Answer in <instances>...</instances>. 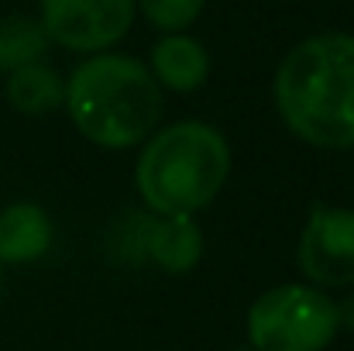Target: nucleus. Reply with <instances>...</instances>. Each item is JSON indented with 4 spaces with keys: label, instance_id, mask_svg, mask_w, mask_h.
Returning <instances> with one entry per match:
<instances>
[{
    "label": "nucleus",
    "instance_id": "39448f33",
    "mask_svg": "<svg viewBox=\"0 0 354 351\" xmlns=\"http://www.w3.org/2000/svg\"><path fill=\"white\" fill-rule=\"evenodd\" d=\"M134 10V0H41L38 21L48 42L80 55H97L131 31Z\"/></svg>",
    "mask_w": 354,
    "mask_h": 351
},
{
    "label": "nucleus",
    "instance_id": "0eeeda50",
    "mask_svg": "<svg viewBox=\"0 0 354 351\" xmlns=\"http://www.w3.org/2000/svg\"><path fill=\"white\" fill-rule=\"evenodd\" d=\"M148 73L155 76L158 87L172 93H193L210 80V52L203 48V42H196L186 31L162 35L151 45Z\"/></svg>",
    "mask_w": 354,
    "mask_h": 351
},
{
    "label": "nucleus",
    "instance_id": "f8f14e48",
    "mask_svg": "<svg viewBox=\"0 0 354 351\" xmlns=\"http://www.w3.org/2000/svg\"><path fill=\"white\" fill-rule=\"evenodd\" d=\"M134 3L145 14V21L165 35L186 31L207 7V0H134Z\"/></svg>",
    "mask_w": 354,
    "mask_h": 351
},
{
    "label": "nucleus",
    "instance_id": "1a4fd4ad",
    "mask_svg": "<svg viewBox=\"0 0 354 351\" xmlns=\"http://www.w3.org/2000/svg\"><path fill=\"white\" fill-rule=\"evenodd\" d=\"M52 244V221L38 204H10L0 210V265L38 262Z\"/></svg>",
    "mask_w": 354,
    "mask_h": 351
},
{
    "label": "nucleus",
    "instance_id": "9b49d317",
    "mask_svg": "<svg viewBox=\"0 0 354 351\" xmlns=\"http://www.w3.org/2000/svg\"><path fill=\"white\" fill-rule=\"evenodd\" d=\"M48 52V35L38 17H3L0 21V73L41 62Z\"/></svg>",
    "mask_w": 354,
    "mask_h": 351
},
{
    "label": "nucleus",
    "instance_id": "423d86ee",
    "mask_svg": "<svg viewBox=\"0 0 354 351\" xmlns=\"http://www.w3.org/2000/svg\"><path fill=\"white\" fill-rule=\"evenodd\" d=\"M299 269L310 286H354V210L317 207L299 234Z\"/></svg>",
    "mask_w": 354,
    "mask_h": 351
},
{
    "label": "nucleus",
    "instance_id": "f257e3e1",
    "mask_svg": "<svg viewBox=\"0 0 354 351\" xmlns=\"http://www.w3.org/2000/svg\"><path fill=\"white\" fill-rule=\"evenodd\" d=\"M272 93L299 141L330 152L354 148V35L324 31L289 48Z\"/></svg>",
    "mask_w": 354,
    "mask_h": 351
},
{
    "label": "nucleus",
    "instance_id": "4468645a",
    "mask_svg": "<svg viewBox=\"0 0 354 351\" xmlns=\"http://www.w3.org/2000/svg\"><path fill=\"white\" fill-rule=\"evenodd\" d=\"M241 351H254V348H241Z\"/></svg>",
    "mask_w": 354,
    "mask_h": 351
},
{
    "label": "nucleus",
    "instance_id": "20e7f679",
    "mask_svg": "<svg viewBox=\"0 0 354 351\" xmlns=\"http://www.w3.org/2000/svg\"><path fill=\"white\" fill-rule=\"evenodd\" d=\"M337 331V303L310 282L272 286L248 310V341L254 351H324Z\"/></svg>",
    "mask_w": 354,
    "mask_h": 351
},
{
    "label": "nucleus",
    "instance_id": "6e6552de",
    "mask_svg": "<svg viewBox=\"0 0 354 351\" xmlns=\"http://www.w3.org/2000/svg\"><path fill=\"white\" fill-rule=\"evenodd\" d=\"M145 251L162 272L186 276L203 258V228L193 221V214L155 217L145 231Z\"/></svg>",
    "mask_w": 354,
    "mask_h": 351
},
{
    "label": "nucleus",
    "instance_id": "f03ea898",
    "mask_svg": "<svg viewBox=\"0 0 354 351\" xmlns=\"http://www.w3.org/2000/svg\"><path fill=\"white\" fill-rule=\"evenodd\" d=\"M62 107L76 131L100 148L141 145L162 117V87L134 55L97 52L66 80Z\"/></svg>",
    "mask_w": 354,
    "mask_h": 351
},
{
    "label": "nucleus",
    "instance_id": "9d476101",
    "mask_svg": "<svg viewBox=\"0 0 354 351\" xmlns=\"http://www.w3.org/2000/svg\"><path fill=\"white\" fill-rule=\"evenodd\" d=\"M7 104L17 111V114H52L62 107V97H66V80L45 66V62H31L24 69H14L7 73Z\"/></svg>",
    "mask_w": 354,
    "mask_h": 351
},
{
    "label": "nucleus",
    "instance_id": "2eb2a0df",
    "mask_svg": "<svg viewBox=\"0 0 354 351\" xmlns=\"http://www.w3.org/2000/svg\"><path fill=\"white\" fill-rule=\"evenodd\" d=\"M0 279H3V276H0Z\"/></svg>",
    "mask_w": 354,
    "mask_h": 351
},
{
    "label": "nucleus",
    "instance_id": "ddd939ff",
    "mask_svg": "<svg viewBox=\"0 0 354 351\" xmlns=\"http://www.w3.org/2000/svg\"><path fill=\"white\" fill-rule=\"evenodd\" d=\"M337 317H341V327H351L354 331V293L344 303H337Z\"/></svg>",
    "mask_w": 354,
    "mask_h": 351
},
{
    "label": "nucleus",
    "instance_id": "7ed1b4c3",
    "mask_svg": "<svg viewBox=\"0 0 354 351\" xmlns=\"http://www.w3.org/2000/svg\"><path fill=\"white\" fill-rule=\"evenodd\" d=\"M231 176V145L207 120H176L145 138L134 183L158 217L203 210Z\"/></svg>",
    "mask_w": 354,
    "mask_h": 351
}]
</instances>
